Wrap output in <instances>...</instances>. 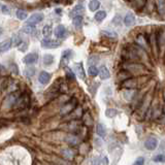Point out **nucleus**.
I'll return each instance as SVG.
<instances>
[{"instance_id":"37998d69","label":"nucleus","mask_w":165,"mask_h":165,"mask_svg":"<svg viewBox=\"0 0 165 165\" xmlns=\"http://www.w3.org/2000/svg\"><path fill=\"white\" fill-rule=\"evenodd\" d=\"M94 86H95V87H90V88H89V91H90V93H91V95H92V96H95L96 90H97L99 84L98 83H94Z\"/></svg>"},{"instance_id":"f704fd0d","label":"nucleus","mask_w":165,"mask_h":165,"mask_svg":"<svg viewBox=\"0 0 165 165\" xmlns=\"http://www.w3.org/2000/svg\"><path fill=\"white\" fill-rule=\"evenodd\" d=\"M157 43H158V46H160L161 49L164 48V33H163V31H162L160 34L157 35Z\"/></svg>"},{"instance_id":"1a4fd4ad","label":"nucleus","mask_w":165,"mask_h":165,"mask_svg":"<svg viewBox=\"0 0 165 165\" xmlns=\"http://www.w3.org/2000/svg\"><path fill=\"white\" fill-rule=\"evenodd\" d=\"M54 34L57 38H64L67 35L66 29H65L64 25H58L54 30Z\"/></svg>"},{"instance_id":"c03bdc74","label":"nucleus","mask_w":165,"mask_h":165,"mask_svg":"<svg viewBox=\"0 0 165 165\" xmlns=\"http://www.w3.org/2000/svg\"><path fill=\"white\" fill-rule=\"evenodd\" d=\"M10 70H12V72L14 73V74H19V68H18V65L12 63L10 65Z\"/></svg>"},{"instance_id":"7ed1b4c3","label":"nucleus","mask_w":165,"mask_h":165,"mask_svg":"<svg viewBox=\"0 0 165 165\" xmlns=\"http://www.w3.org/2000/svg\"><path fill=\"white\" fill-rule=\"evenodd\" d=\"M19 96H20V92H19V91H15V92L10 93L9 95L4 99V101H3V107H4V108L9 109V108H10V107L14 106L15 102V100H17Z\"/></svg>"},{"instance_id":"a19ab883","label":"nucleus","mask_w":165,"mask_h":165,"mask_svg":"<svg viewBox=\"0 0 165 165\" xmlns=\"http://www.w3.org/2000/svg\"><path fill=\"white\" fill-rule=\"evenodd\" d=\"M65 71H66V77L67 78H69V80H74L75 78V74L73 73V71L70 68H68L66 66V68H65Z\"/></svg>"},{"instance_id":"aec40b11","label":"nucleus","mask_w":165,"mask_h":165,"mask_svg":"<svg viewBox=\"0 0 165 165\" xmlns=\"http://www.w3.org/2000/svg\"><path fill=\"white\" fill-rule=\"evenodd\" d=\"M61 154L65 159H67V160H72L73 157H74V152L72 150H70V149H64V150H62Z\"/></svg>"},{"instance_id":"de8ad7c7","label":"nucleus","mask_w":165,"mask_h":165,"mask_svg":"<svg viewBox=\"0 0 165 165\" xmlns=\"http://www.w3.org/2000/svg\"><path fill=\"white\" fill-rule=\"evenodd\" d=\"M143 163H145V158H143V157H138V158L136 159L135 162H134L135 165H141Z\"/></svg>"},{"instance_id":"a18cd8bd","label":"nucleus","mask_w":165,"mask_h":165,"mask_svg":"<svg viewBox=\"0 0 165 165\" xmlns=\"http://www.w3.org/2000/svg\"><path fill=\"white\" fill-rule=\"evenodd\" d=\"M153 160L155 161V162H164V155H162V154H160V155L154 156Z\"/></svg>"},{"instance_id":"2eb2a0df","label":"nucleus","mask_w":165,"mask_h":165,"mask_svg":"<svg viewBox=\"0 0 165 165\" xmlns=\"http://www.w3.org/2000/svg\"><path fill=\"white\" fill-rule=\"evenodd\" d=\"M124 23H125V25L128 26V27L132 26V25L135 23V17H134V15L131 14V12H128V14L125 15V18H124Z\"/></svg>"},{"instance_id":"b1692460","label":"nucleus","mask_w":165,"mask_h":165,"mask_svg":"<svg viewBox=\"0 0 165 165\" xmlns=\"http://www.w3.org/2000/svg\"><path fill=\"white\" fill-rule=\"evenodd\" d=\"M96 132H97V134L100 136V137H104V136H105L106 129L102 123H99V124L97 125V127H96Z\"/></svg>"},{"instance_id":"0eeeda50","label":"nucleus","mask_w":165,"mask_h":165,"mask_svg":"<svg viewBox=\"0 0 165 165\" xmlns=\"http://www.w3.org/2000/svg\"><path fill=\"white\" fill-rule=\"evenodd\" d=\"M157 145H158V140H157L155 137H153V136L148 137L145 141V146L146 150H150V151L155 150L157 148Z\"/></svg>"},{"instance_id":"6e6552de","label":"nucleus","mask_w":165,"mask_h":165,"mask_svg":"<svg viewBox=\"0 0 165 165\" xmlns=\"http://www.w3.org/2000/svg\"><path fill=\"white\" fill-rule=\"evenodd\" d=\"M74 70L78 77L82 78V80H86V72H85V69H84L82 62H78V63L74 64Z\"/></svg>"},{"instance_id":"dca6fc26","label":"nucleus","mask_w":165,"mask_h":165,"mask_svg":"<svg viewBox=\"0 0 165 165\" xmlns=\"http://www.w3.org/2000/svg\"><path fill=\"white\" fill-rule=\"evenodd\" d=\"M12 46V43H10V39H5L2 43H0V53H5L10 49Z\"/></svg>"},{"instance_id":"49530a36","label":"nucleus","mask_w":165,"mask_h":165,"mask_svg":"<svg viewBox=\"0 0 165 165\" xmlns=\"http://www.w3.org/2000/svg\"><path fill=\"white\" fill-rule=\"evenodd\" d=\"M34 71H35V70L33 69V68H31V67H28L27 69L25 70V74L27 75V77H32V75L34 74Z\"/></svg>"},{"instance_id":"7c9ffc66","label":"nucleus","mask_w":165,"mask_h":165,"mask_svg":"<svg viewBox=\"0 0 165 165\" xmlns=\"http://www.w3.org/2000/svg\"><path fill=\"white\" fill-rule=\"evenodd\" d=\"M118 114H119V112L115 108H107L105 111V116L107 118H111V119L112 118H115Z\"/></svg>"},{"instance_id":"393cba45","label":"nucleus","mask_w":165,"mask_h":165,"mask_svg":"<svg viewBox=\"0 0 165 165\" xmlns=\"http://www.w3.org/2000/svg\"><path fill=\"white\" fill-rule=\"evenodd\" d=\"M52 33H53V28H52V26H50V25L44 26L43 29V34L44 37L50 38L52 35Z\"/></svg>"},{"instance_id":"3c124183","label":"nucleus","mask_w":165,"mask_h":165,"mask_svg":"<svg viewBox=\"0 0 165 165\" xmlns=\"http://www.w3.org/2000/svg\"><path fill=\"white\" fill-rule=\"evenodd\" d=\"M1 67H2V66H1V65H0V70H1Z\"/></svg>"},{"instance_id":"412c9836","label":"nucleus","mask_w":165,"mask_h":165,"mask_svg":"<svg viewBox=\"0 0 165 165\" xmlns=\"http://www.w3.org/2000/svg\"><path fill=\"white\" fill-rule=\"evenodd\" d=\"M134 92L135 91L133 89H128V90H125L123 92V97L125 98V100L130 101L132 100V98L134 97Z\"/></svg>"},{"instance_id":"6ab92c4d","label":"nucleus","mask_w":165,"mask_h":165,"mask_svg":"<svg viewBox=\"0 0 165 165\" xmlns=\"http://www.w3.org/2000/svg\"><path fill=\"white\" fill-rule=\"evenodd\" d=\"M131 1H132L131 6L138 10L143 9L146 3V0H131Z\"/></svg>"},{"instance_id":"f3484780","label":"nucleus","mask_w":165,"mask_h":165,"mask_svg":"<svg viewBox=\"0 0 165 165\" xmlns=\"http://www.w3.org/2000/svg\"><path fill=\"white\" fill-rule=\"evenodd\" d=\"M136 43H137V44L141 49L148 48V41H146V39L145 38V36H143V34H139V35L136 37Z\"/></svg>"},{"instance_id":"a211bd4d","label":"nucleus","mask_w":165,"mask_h":165,"mask_svg":"<svg viewBox=\"0 0 165 165\" xmlns=\"http://www.w3.org/2000/svg\"><path fill=\"white\" fill-rule=\"evenodd\" d=\"M66 143L71 146H75L78 145V138L75 135L69 134L66 136Z\"/></svg>"},{"instance_id":"c756f323","label":"nucleus","mask_w":165,"mask_h":165,"mask_svg":"<svg viewBox=\"0 0 165 165\" xmlns=\"http://www.w3.org/2000/svg\"><path fill=\"white\" fill-rule=\"evenodd\" d=\"M95 20L97 21V22L99 23H101L102 21H103L104 19L106 18V12H103V10H100V12H96V15H95Z\"/></svg>"},{"instance_id":"5701e85b","label":"nucleus","mask_w":165,"mask_h":165,"mask_svg":"<svg viewBox=\"0 0 165 165\" xmlns=\"http://www.w3.org/2000/svg\"><path fill=\"white\" fill-rule=\"evenodd\" d=\"M131 77V73H130L128 70H122V71L119 72V74H118V81H120V82H123V81H125L126 78L130 77Z\"/></svg>"},{"instance_id":"ddd939ff","label":"nucleus","mask_w":165,"mask_h":165,"mask_svg":"<svg viewBox=\"0 0 165 165\" xmlns=\"http://www.w3.org/2000/svg\"><path fill=\"white\" fill-rule=\"evenodd\" d=\"M50 80H51V74H50L49 72L41 71L40 73H39L38 82L40 83V84H43V85H46V84H48L50 82Z\"/></svg>"},{"instance_id":"79ce46f5","label":"nucleus","mask_w":165,"mask_h":165,"mask_svg":"<svg viewBox=\"0 0 165 165\" xmlns=\"http://www.w3.org/2000/svg\"><path fill=\"white\" fill-rule=\"evenodd\" d=\"M22 31H23V32H25V33H27V34H30L34 31V27H33V26L27 25V26H25V27L23 28Z\"/></svg>"},{"instance_id":"72a5a7b5","label":"nucleus","mask_w":165,"mask_h":165,"mask_svg":"<svg viewBox=\"0 0 165 165\" xmlns=\"http://www.w3.org/2000/svg\"><path fill=\"white\" fill-rule=\"evenodd\" d=\"M15 15H17V18L19 20L23 21V20H26V18H27V12L23 9H18L17 12H15Z\"/></svg>"},{"instance_id":"f257e3e1","label":"nucleus","mask_w":165,"mask_h":165,"mask_svg":"<svg viewBox=\"0 0 165 165\" xmlns=\"http://www.w3.org/2000/svg\"><path fill=\"white\" fill-rule=\"evenodd\" d=\"M29 97H28V95H26V94H22L18 97V99L15 100V104H14V107L17 111H23V109H26L28 106H29Z\"/></svg>"},{"instance_id":"58836bf2","label":"nucleus","mask_w":165,"mask_h":165,"mask_svg":"<svg viewBox=\"0 0 165 165\" xmlns=\"http://www.w3.org/2000/svg\"><path fill=\"white\" fill-rule=\"evenodd\" d=\"M28 46H29V43L28 41H21V43L18 46V48H19L20 52H25L26 50L28 49Z\"/></svg>"},{"instance_id":"4468645a","label":"nucleus","mask_w":165,"mask_h":165,"mask_svg":"<svg viewBox=\"0 0 165 165\" xmlns=\"http://www.w3.org/2000/svg\"><path fill=\"white\" fill-rule=\"evenodd\" d=\"M98 74H99V77H100L101 80H103V81L111 77V73H109L108 69H107L104 65H102V66L100 67V69L98 70Z\"/></svg>"},{"instance_id":"f03ea898","label":"nucleus","mask_w":165,"mask_h":165,"mask_svg":"<svg viewBox=\"0 0 165 165\" xmlns=\"http://www.w3.org/2000/svg\"><path fill=\"white\" fill-rule=\"evenodd\" d=\"M77 98H71L67 103H65L64 105L61 107V109H60V115H61V116H65V115L70 114L71 112L74 111V108L77 107Z\"/></svg>"},{"instance_id":"09e8293b","label":"nucleus","mask_w":165,"mask_h":165,"mask_svg":"<svg viewBox=\"0 0 165 165\" xmlns=\"http://www.w3.org/2000/svg\"><path fill=\"white\" fill-rule=\"evenodd\" d=\"M1 12H3V14H5V15H9V12H10V9H9V7L6 6V5H1Z\"/></svg>"},{"instance_id":"8fccbe9b","label":"nucleus","mask_w":165,"mask_h":165,"mask_svg":"<svg viewBox=\"0 0 165 165\" xmlns=\"http://www.w3.org/2000/svg\"><path fill=\"white\" fill-rule=\"evenodd\" d=\"M1 34H2V29L0 28V35H1Z\"/></svg>"},{"instance_id":"ea45409f","label":"nucleus","mask_w":165,"mask_h":165,"mask_svg":"<svg viewBox=\"0 0 165 165\" xmlns=\"http://www.w3.org/2000/svg\"><path fill=\"white\" fill-rule=\"evenodd\" d=\"M97 62H98V57L95 56V55L91 56L90 58L88 59V65H89V66H91V65H96Z\"/></svg>"},{"instance_id":"f8f14e48","label":"nucleus","mask_w":165,"mask_h":165,"mask_svg":"<svg viewBox=\"0 0 165 165\" xmlns=\"http://www.w3.org/2000/svg\"><path fill=\"white\" fill-rule=\"evenodd\" d=\"M83 22H84L83 15H73L72 24H73V26H74V28H77V29H81V28H82V26H83Z\"/></svg>"},{"instance_id":"9d476101","label":"nucleus","mask_w":165,"mask_h":165,"mask_svg":"<svg viewBox=\"0 0 165 165\" xmlns=\"http://www.w3.org/2000/svg\"><path fill=\"white\" fill-rule=\"evenodd\" d=\"M123 87L127 88V89H134L137 86V80L133 77H128L125 81H123Z\"/></svg>"},{"instance_id":"39448f33","label":"nucleus","mask_w":165,"mask_h":165,"mask_svg":"<svg viewBox=\"0 0 165 165\" xmlns=\"http://www.w3.org/2000/svg\"><path fill=\"white\" fill-rule=\"evenodd\" d=\"M43 20V15L40 14V12H36V14L31 15L30 18H28V20L26 21V24L30 26H35L36 24L40 23Z\"/></svg>"},{"instance_id":"cd10ccee","label":"nucleus","mask_w":165,"mask_h":165,"mask_svg":"<svg viewBox=\"0 0 165 165\" xmlns=\"http://www.w3.org/2000/svg\"><path fill=\"white\" fill-rule=\"evenodd\" d=\"M43 61V64H44V65H51V64H53V63H54V56H53V55H51V54L44 55Z\"/></svg>"},{"instance_id":"bb28decb","label":"nucleus","mask_w":165,"mask_h":165,"mask_svg":"<svg viewBox=\"0 0 165 165\" xmlns=\"http://www.w3.org/2000/svg\"><path fill=\"white\" fill-rule=\"evenodd\" d=\"M100 6V2L98 0H91L90 3H89V9H90L91 12H95L97 10Z\"/></svg>"},{"instance_id":"423d86ee","label":"nucleus","mask_w":165,"mask_h":165,"mask_svg":"<svg viewBox=\"0 0 165 165\" xmlns=\"http://www.w3.org/2000/svg\"><path fill=\"white\" fill-rule=\"evenodd\" d=\"M41 46L44 49H56L60 46V43L58 40H55V39H50L46 38L41 41Z\"/></svg>"},{"instance_id":"4c0bfd02","label":"nucleus","mask_w":165,"mask_h":165,"mask_svg":"<svg viewBox=\"0 0 165 165\" xmlns=\"http://www.w3.org/2000/svg\"><path fill=\"white\" fill-rule=\"evenodd\" d=\"M89 74H90L91 77H96V75L98 74V69L95 65H91V66H89Z\"/></svg>"},{"instance_id":"2f4dec72","label":"nucleus","mask_w":165,"mask_h":165,"mask_svg":"<svg viewBox=\"0 0 165 165\" xmlns=\"http://www.w3.org/2000/svg\"><path fill=\"white\" fill-rule=\"evenodd\" d=\"M22 41V38H21L20 35H14L12 38L10 39V43H12V46H18Z\"/></svg>"},{"instance_id":"20e7f679","label":"nucleus","mask_w":165,"mask_h":165,"mask_svg":"<svg viewBox=\"0 0 165 165\" xmlns=\"http://www.w3.org/2000/svg\"><path fill=\"white\" fill-rule=\"evenodd\" d=\"M125 69L128 70L130 73H133V74H138V73H141L145 71V67L141 64L137 63V62H133V63H128L125 65Z\"/></svg>"},{"instance_id":"9b49d317","label":"nucleus","mask_w":165,"mask_h":165,"mask_svg":"<svg viewBox=\"0 0 165 165\" xmlns=\"http://www.w3.org/2000/svg\"><path fill=\"white\" fill-rule=\"evenodd\" d=\"M37 59H38V56L36 53H30L28 55H26L23 59V62L25 64H34L37 62Z\"/></svg>"},{"instance_id":"c9c22d12","label":"nucleus","mask_w":165,"mask_h":165,"mask_svg":"<svg viewBox=\"0 0 165 165\" xmlns=\"http://www.w3.org/2000/svg\"><path fill=\"white\" fill-rule=\"evenodd\" d=\"M150 44L153 46V51L155 52V54H157V46H158V43H157V37L155 35H153L150 38ZM159 49V46H158Z\"/></svg>"},{"instance_id":"473e14b6","label":"nucleus","mask_w":165,"mask_h":165,"mask_svg":"<svg viewBox=\"0 0 165 165\" xmlns=\"http://www.w3.org/2000/svg\"><path fill=\"white\" fill-rule=\"evenodd\" d=\"M102 34L105 35L106 37H109V38H117L118 37L117 32L112 31V30H102Z\"/></svg>"},{"instance_id":"c85d7f7f","label":"nucleus","mask_w":165,"mask_h":165,"mask_svg":"<svg viewBox=\"0 0 165 165\" xmlns=\"http://www.w3.org/2000/svg\"><path fill=\"white\" fill-rule=\"evenodd\" d=\"M72 55V52L71 50H65L63 52V54H62V59H61V64L63 63V62H68V60L70 59V57H71Z\"/></svg>"},{"instance_id":"e433bc0d","label":"nucleus","mask_w":165,"mask_h":165,"mask_svg":"<svg viewBox=\"0 0 165 165\" xmlns=\"http://www.w3.org/2000/svg\"><path fill=\"white\" fill-rule=\"evenodd\" d=\"M84 123H85V125H87V126H91V125H92L93 120L89 112H87V114L84 116Z\"/></svg>"},{"instance_id":"4be33fe9","label":"nucleus","mask_w":165,"mask_h":165,"mask_svg":"<svg viewBox=\"0 0 165 165\" xmlns=\"http://www.w3.org/2000/svg\"><path fill=\"white\" fill-rule=\"evenodd\" d=\"M156 4H157V9H158V12L162 15V17H164V12H165L164 0H156Z\"/></svg>"},{"instance_id":"a878e982","label":"nucleus","mask_w":165,"mask_h":165,"mask_svg":"<svg viewBox=\"0 0 165 165\" xmlns=\"http://www.w3.org/2000/svg\"><path fill=\"white\" fill-rule=\"evenodd\" d=\"M84 10H85V9H84L83 5H81V4L75 5V6L73 7V9L71 10V15H83L84 14Z\"/></svg>"}]
</instances>
